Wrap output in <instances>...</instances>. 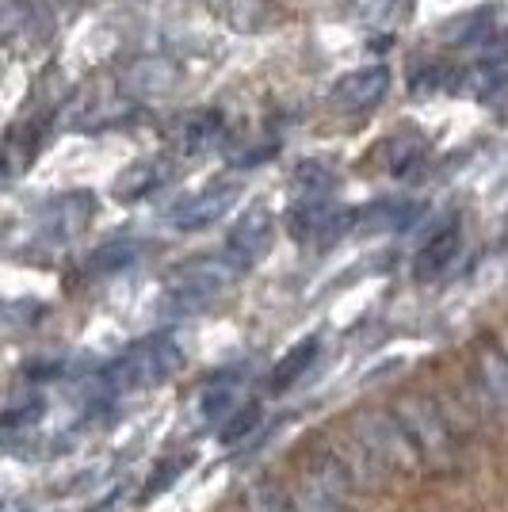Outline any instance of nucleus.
<instances>
[{
  "label": "nucleus",
  "mask_w": 508,
  "mask_h": 512,
  "mask_svg": "<svg viewBox=\"0 0 508 512\" xmlns=\"http://www.w3.org/2000/svg\"><path fill=\"white\" fill-rule=\"evenodd\" d=\"M184 363V348L169 333H153L146 341L130 344L123 356L107 363L100 371V386L107 394H142L153 386L169 383Z\"/></svg>",
  "instance_id": "f257e3e1"
},
{
  "label": "nucleus",
  "mask_w": 508,
  "mask_h": 512,
  "mask_svg": "<svg viewBox=\"0 0 508 512\" xmlns=\"http://www.w3.org/2000/svg\"><path fill=\"white\" fill-rule=\"evenodd\" d=\"M241 276V268L233 264L230 256H203V260H191L184 268H176L169 279H165V299L161 306L169 310L172 318H188V314H199L230 291Z\"/></svg>",
  "instance_id": "f03ea898"
},
{
  "label": "nucleus",
  "mask_w": 508,
  "mask_h": 512,
  "mask_svg": "<svg viewBox=\"0 0 508 512\" xmlns=\"http://www.w3.org/2000/svg\"><path fill=\"white\" fill-rule=\"evenodd\" d=\"M394 417H398L402 428L409 432V440H413L421 463H428L432 470L455 467V459H459V440H455V432H451L447 413L436 406L432 398H421V394L402 398V402L394 406Z\"/></svg>",
  "instance_id": "7ed1b4c3"
},
{
  "label": "nucleus",
  "mask_w": 508,
  "mask_h": 512,
  "mask_svg": "<svg viewBox=\"0 0 508 512\" xmlns=\"http://www.w3.org/2000/svg\"><path fill=\"white\" fill-rule=\"evenodd\" d=\"M360 436V463L375 470H409L417 463V448L409 440V432L394 413H363L356 421Z\"/></svg>",
  "instance_id": "20e7f679"
},
{
  "label": "nucleus",
  "mask_w": 508,
  "mask_h": 512,
  "mask_svg": "<svg viewBox=\"0 0 508 512\" xmlns=\"http://www.w3.org/2000/svg\"><path fill=\"white\" fill-rule=\"evenodd\" d=\"M92 218H96V195L92 192L54 195L39 211V237H46L50 245H69L73 237L85 234Z\"/></svg>",
  "instance_id": "39448f33"
},
{
  "label": "nucleus",
  "mask_w": 508,
  "mask_h": 512,
  "mask_svg": "<svg viewBox=\"0 0 508 512\" xmlns=\"http://www.w3.org/2000/svg\"><path fill=\"white\" fill-rule=\"evenodd\" d=\"M348 230H356V211L337 207L333 195L329 199H295L291 234L298 241H337Z\"/></svg>",
  "instance_id": "423d86ee"
},
{
  "label": "nucleus",
  "mask_w": 508,
  "mask_h": 512,
  "mask_svg": "<svg viewBox=\"0 0 508 512\" xmlns=\"http://www.w3.org/2000/svg\"><path fill=\"white\" fill-rule=\"evenodd\" d=\"M390 92V69L386 65H360L352 73H344L333 92H329V107L340 115H363L375 104H382V96Z\"/></svg>",
  "instance_id": "0eeeda50"
},
{
  "label": "nucleus",
  "mask_w": 508,
  "mask_h": 512,
  "mask_svg": "<svg viewBox=\"0 0 508 512\" xmlns=\"http://www.w3.org/2000/svg\"><path fill=\"white\" fill-rule=\"evenodd\" d=\"M237 195H241L237 184H211V188L195 192L188 203H180V207L172 211V218H169L172 230L195 234V230H207V226H214V222H222V218L233 211Z\"/></svg>",
  "instance_id": "6e6552de"
},
{
  "label": "nucleus",
  "mask_w": 508,
  "mask_h": 512,
  "mask_svg": "<svg viewBox=\"0 0 508 512\" xmlns=\"http://www.w3.org/2000/svg\"><path fill=\"white\" fill-rule=\"evenodd\" d=\"M272 234H276V218L268 214V207H249L237 218L230 237H226V256L245 272V268H253L256 260L268 253Z\"/></svg>",
  "instance_id": "1a4fd4ad"
},
{
  "label": "nucleus",
  "mask_w": 508,
  "mask_h": 512,
  "mask_svg": "<svg viewBox=\"0 0 508 512\" xmlns=\"http://www.w3.org/2000/svg\"><path fill=\"white\" fill-rule=\"evenodd\" d=\"M463 249V226L459 222H447L436 234H428L421 249H417V260H413V276L421 279H440L455 264V256Z\"/></svg>",
  "instance_id": "9d476101"
},
{
  "label": "nucleus",
  "mask_w": 508,
  "mask_h": 512,
  "mask_svg": "<svg viewBox=\"0 0 508 512\" xmlns=\"http://www.w3.org/2000/svg\"><path fill=\"white\" fill-rule=\"evenodd\" d=\"M417 218H421V203L390 195V199H375L371 207L356 211V230L360 234H398V230H409Z\"/></svg>",
  "instance_id": "9b49d317"
},
{
  "label": "nucleus",
  "mask_w": 508,
  "mask_h": 512,
  "mask_svg": "<svg viewBox=\"0 0 508 512\" xmlns=\"http://www.w3.org/2000/svg\"><path fill=\"white\" fill-rule=\"evenodd\" d=\"M169 165L161 161V157H142V161H134V165H127V169L115 176V199L119 203H138V199H146V195H153L165 180H169Z\"/></svg>",
  "instance_id": "f8f14e48"
},
{
  "label": "nucleus",
  "mask_w": 508,
  "mask_h": 512,
  "mask_svg": "<svg viewBox=\"0 0 508 512\" xmlns=\"http://www.w3.org/2000/svg\"><path fill=\"white\" fill-rule=\"evenodd\" d=\"M123 88L138 100H149V96H165L176 85V65L165 62V58H138L123 69Z\"/></svg>",
  "instance_id": "ddd939ff"
},
{
  "label": "nucleus",
  "mask_w": 508,
  "mask_h": 512,
  "mask_svg": "<svg viewBox=\"0 0 508 512\" xmlns=\"http://www.w3.org/2000/svg\"><path fill=\"white\" fill-rule=\"evenodd\" d=\"M321 352V341L318 337H306V341L291 344L283 356L276 360V367H272V375H268V390L272 394H283V390H291V386L314 367V360H318Z\"/></svg>",
  "instance_id": "4468645a"
},
{
  "label": "nucleus",
  "mask_w": 508,
  "mask_h": 512,
  "mask_svg": "<svg viewBox=\"0 0 508 512\" xmlns=\"http://www.w3.org/2000/svg\"><path fill=\"white\" fill-rule=\"evenodd\" d=\"M241 406H245V402L237 398V386L226 383V379H214V383L203 386V394H199V402H195V417H199L203 425L222 428Z\"/></svg>",
  "instance_id": "2eb2a0df"
},
{
  "label": "nucleus",
  "mask_w": 508,
  "mask_h": 512,
  "mask_svg": "<svg viewBox=\"0 0 508 512\" xmlns=\"http://www.w3.org/2000/svg\"><path fill=\"white\" fill-rule=\"evenodd\" d=\"M142 256V245L134 237H115V241H104L100 249H92L88 256V272L92 276H111V272H123V268H134Z\"/></svg>",
  "instance_id": "dca6fc26"
},
{
  "label": "nucleus",
  "mask_w": 508,
  "mask_h": 512,
  "mask_svg": "<svg viewBox=\"0 0 508 512\" xmlns=\"http://www.w3.org/2000/svg\"><path fill=\"white\" fill-rule=\"evenodd\" d=\"M218 134H222V119L214 111H191V115H184L180 130H176V142H180L184 153H199L214 146Z\"/></svg>",
  "instance_id": "f3484780"
},
{
  "label": "nucleus",
  "mask_w": 508,
  "mask_h": 512,
  "mask_svg": "<svg viewBox=\"0 0 508 512\" xmlns=\"http://www.w3.org/2000/svg\"><path fill=\"white\" fill-rule=\"evenodd\" d=\"M337 188V172L329 169L325 161H302L291 176V192L295 199H329Z\"/></svg>",
  "instance_id": "a211bd4d"
},
{
  "label": "nucleus",
  "mask_w": 508,
  "mask_h": 512,
  "mask_svg": "<svg viewBox=\"0 0 508 512\" xmlns=\"http://www.w3.org/2000/svg\"><path fill=\"white\" fill-rule=\"evenodd\" d=\"M482 383H486L489 406H497L501 413H508V360L501 352H482Z\"/></svg>",
  "instance_id": "6ab92c4d"
},
{
  "label": "nucleus",
  "mask_w": 508,
  "mask_h": 512,
  "mask_svg": "<svg viewBox=\"0 0 508 512\" xmlns=\"http://www.w3.org/2000/svg\"><path fill=\"white\" fill-rule=\"evenodd\" d=\"M260 425H264V409L256 406V402H249V406H241L226 425L218 428V440H222V444H241V440H249Z\"/></svg>",
  "instance_id": "aec40b11"
},
{
  "label": "nucleus",
  "mask_w": 508,
  "mask_h": 512,
  "mask_svg": "<svg viewBox=\"0 0 508 512\" xmlns=\"http://www.w3.org/2000/svg\"><path fill=\"white\" fill-rule=\"evenodd\" d=\"M360 4V20H367L371 27H394L405 12V0H360Z\"/></svg>",
  "instance_id": "412c9836"
},
{
  "label": "nucleus",
  "mask_w": 508,
  "mask_h": 512,
  "mask_svg": "<svg viewBox=\"0 0 508 512\" xmlns=\"http://www.w3.org/2000/svg\"><path fill=\"white\" fill-rule=\"evenodd\" d=\"M188 467H191V455H176V459H169V463H161V467L149 474V486H146L142 497H157V493H165Z\"/></svg>",
  "instance_id": "4be33fe9"
},
{
  "label": "nucleus",
  "mask_w": 508,
  "mask_h": 512,
  "mask_svg": "<svg viewBox=\"0 0 508 512\" xmlns=\"http://www.w3.org/2000/svg\"><path fill=\"white\" fill-rule=\"evenodd\" d=\"M39 417H43V398H39V394H27L23 402H12V406H8V413H4V428L16 432V428H23V425H35Z\"/></svg>",
  "instance_id": "5701e85b"
}]
</instances>
